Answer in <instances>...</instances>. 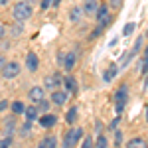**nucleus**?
Returning <instances> with one entry per match:
<instances>
[{"label": "nucleus", "instance_id": "nucleus-4", "mask_svg": "<svg viewBox=\"0 0 148 148\" xmlns=\"http://www.w3.org/2000/svg\"><path fill=\"white\" fill-rule=\"evenodd\" d=\"M0 73H2L4 79H14V77L20 75V63H16V61H6Z\"/></svg>", "mask_w": 148, "mask_h": 148}, {"label": "nucleus", "instance_id": "nucleus-7", "mask_svg": "<svg viewBox=\"0 0 148 148\" xmlns=\"http://www.w3.org/2000/svg\"><path fill=\"white\" fill-rule=\"evenodd\" d=\"M97 8H99V2L97 0H83V14L85 16H95V12H97Z\"/></svg>", "mask_w": 148, "mask_h": 148}, {"label": "nucleus", "instance_id": "nucleus-12", "mask_svg": "<svg viewBox=\"0 0 148 148\" xmlns=\"http://www.w3.org/2000/svg\"><path fill=\"white\" fill-rule=\"evenodd\" d=\"M56 123H57V116L56 114H49V113H44V116L40 119V125L44 126V128H51Z\"/></svg>", "mask_w": 148, "mask_h": 148}, {"label": "nucleus", "instance_id": "nucleus-21", "mask_svg": "<svg viewBox=\"0 0 148 148\" xmlns=\"http://www.w3.org/2000/svg\"><path fill=\"white\" fill-rule=\"evenodd\" d=\"M44 148H57L56 136H46L44 138Z\"/></svg>", "mask_w": 148, "mask_h": 148}, {"label": "nucleus", "instance_id": "nucleus-5", "mask_svg": "<svg viewBox=\"0 0 148 148\" xmlns=\"http://www.w3.org/2000/svg\"><path fill=\"white\" fill-rule=\"evenodd\" d=\"M59 85H61V77L57 73H51V75H47L46 79H44V89L56 91V89H59Z\"/></svg>", "mask_w": 148, "mask_h": 148}, {"label": "nucleus", "instance_id": "nucleus-6", "mask_svg": "<svg viewBox=\"0 0 148 148\" xmlns=\"http://www.w3.org/2000/svg\"><path fill=\"white\" fill-rule=\"evenodd\" d=\"M75 65H77V53H73V51H69L67 56L63 57V69H65L67 73H71Z\"/></svg>", "mask_w": 148, "mask_h": 148}, {"label": "nucleus", "instance_id": "nucleus-28", "mask_svg": "<svg viewBox=\"0 0 148 148\" xmlns=\"http://www.w3.org/2000/svg\"><path fill=\"white\" fill-rule=\"evenodd\" d=\"M12 144V136L8 134V136H4L2 140H0V148H8Z\"/></svg>", "mask_w": 148, "mask_h": 148}, {"label": "nucleus", "instance_id": "nucleus-11", "mask_svg": "<svg viewBox=\"0 0 148 148\" xmlns=\"http://www.w3.org/2000/svg\"><path fill=\"white\" fill-rule=\"evenodd\" d=\"M61 81H63V85H65V93H67V95H69V93H75V91H77V81L73 79V75H69V73H67Z\"/></svg>", "mask_w": 148, "mask_h": 148}, {"label": "nucleus", "instance_id": "nucleus-29", "mask_svg": "<svg viewBox=\"0 0 148 148\" xmlns=\"http://www.w3.org/2000/svg\"><path fill=\"white\" fill-rule=\"evenodd\" d=\"M128 59H132V56H130V51H126L125 56H123V59H121V67H125L126 63H128Z\"/></svg>", "mask_w": 148, "mask_h": 148}, {"label": "nucleus", "instance_id": "nucleus-25", "mask_svg": "<svg viewBox=\"0 0 148 148\" xmlns=\"http://www.w3.org/2000/svg\"><path fill=\"white\" fill-rule=\"evenodd\" d=\"M81 148H95V140H93L91 136H85V138H83V144H81Z\"/></svg>", "mask_w": 148, "mask_h": 148}, {"label": "nucleus", "instance_id": "nucleus-37", "mask_svg": "<svg viewBox=\"0 0 148 148\" xmlns=\"http://www.w3.org/2000/svg\"><path fill=\"white\" fill-rule=\"evenodd\" d=\"M4 32H6V30H4V26H2V24H0V40H2V38H4Z\"/></svg>", "mask_w": 148, "mask_h": 148}, {"label": "nucleus", "instance_id": "nucleus-20", "mask_svg": "<svg viewBox=\"0 0 148 148\" xmlns=\"http://www.w3.org/2000/svg\"><path fill=\"white\" fill-rule=\"evenodd\" d=\"M77 121V107H71L67 111V125H73Z\"/></svg>", "mask_w": 148, "mask_h": 148}, {"label": "nucleus", "instance_id": "nucleus-30", "mask_svg": "<svg viewBox=\"0 0 148 148\" xmlns=\"http://www.w3.org/2000/svg\"><path fill=\"white\" fill-rule=\"evenodd\" d=\"M30 126H32V123H28V121H26V125H24V126H22V130H20L24 136H28V134H30Z\"/></svg>", "mask_w": 148, "mask_h": 148}, {"label": "nucleus", "instance_id": "nucleus-42", "mask_svg": "<svg viewBox=\"0 0 148 148\" xmlns=\"http://www.w3.org/2000/svg\"><path fill=\"white\" fill-rule=\"evenodd\" d=\"M146 38H148V30H146Z\"/></svg>", "mask_w": 148, "mask_h": 148}, {"label": "nucleus", "instance_id": "nucleus-1", "mask_svg": "<svg viewBox=\"0 0 148 148\" xmlns=\"http://www.w3.org/2000/svg\"><path fill=\"white\" fill-rule=\"evenodd\" d=\"M32 14H34V10H32V4L28 0L14 4V8H12V16H14L16 22H26L28 18H32Z\"/></svg>", "mask_w": 148, "mask_h": 148}, {"label": "nucleus", "instance_id": "nucleus-14", "mask_svg": "<svg viewBox=\"0 0 148 148\" xmlns=\"http://www.w3.org/2000/svg\"><path fill=\"white\" fill-rule=\"evenodd\" d=\"M116 75H119V65H116V63H111V65H109V69L105 71L103 79H105L107 83H109V81H113L114 77H116Z\"/></svg>", "mask_w": 148, "mask_h": 148}, {"label": "nucleus", "instance_id": "nucleus-27", "mask_svg": "<svg viewBox=\"0 0 148 148\" xmlns=\"http://www.w3.org/2000/svg\"><path fill=\"white\" fill-rule=\"evenodd\" d=\"M123 2H125V0H109V8H113V10H119V8L123 6Z\"/></svg>", "mask_w": 148, "mask_h": 148}, {"label": "nucleus", "instance_id": "nucleus-41", "mask_svg": "<svg viewBox=\"0 0 148 148\" xmlns=\"http://www.w3.org/2000/svg\"><path fill=\"white\" fill-rule=\"evenodd\" d=\"M146 116H148V109H146Z\"/></svg>", "mask_w": 148, "mask_h": 148}, {"label": "nucleus", "instance_id": "nucleus-16", "mask_svg": "<svg viewBox=\"0 0 148 148\" xmlns=\"http://www.w3.org/2000/svg\"><path fill=\"white\" fill-rule=\"evenodd\" d=\"M81 18H83V10H81L79 6H73V8L69 10V20H71L73 24H79Z\"/></svg>", "mask_w": 148, "mask_h": 148}, {"label": "nucleus", "instance_id": "nucleus-23", "mask_svg": "<svg viewBox=\"0 0 148 148\" xmlns=\"http://www.w3.org/2000/svg\"><path fill=\"white\" fill-rule=\"evenodd\" d=\"M12 34H14V36L24 34V22H16V24H14V26H12Z\"/></svg>", "mask_w": 148, "mask_h": 148}, {"label": "nucleus", "instance_id": "nucleus-43", "mask_svg": "<svg viewBox=\"0 0 148 148\" xmlns=\"http://www.w3.org/2000/svg\"><path fill=\"white\" fill-rule=\"evenodd\" d=\"M116 148H119V146H116Z\"/></svg>", "mask_w": 148, "mask_h": 148}, {"label": "nucleus", "instance_id": "nucleus-32", "mask_svg": "<svg viewBox=\"0 0 148 148\" xmlns=\"http://www.w3.org/2000/svg\"><path fill=\"white\" fill-rule=\"evenodd\" d=\"M51 2H53V0H42V4H40V6H42V10H47V8L51 6Z\"/></svg>", "mask_w": 148, "mask_h": 148}, {"label": "nucleus", "instance_id": "nucleus-10", "mask_svg": "<svg viewBox=\"0 0 148 148\" xmlns=\"http://www.w3.org/2000/svg\"><path fill=\"white\" fill-rule=\"evenodd\" d=\"M51 103L53 105H65L67 103V93L65 91H59V89H56V91H51Z\"/></svg>", "mask_w": 148, "mask_h": 148}, {"label": "nucleus", "instance_id": "nucleus-33", "mask_svg": "<svg viewBox=\"0 0 148 148\" xmlns=\"http://www.w3.org/2000/svg\"><path fill=\"white\" fill-rule=\"evenodd\" d=\"M8 107H10V103L6 101V99H4V101H0V113H2V111H6Z\"/></svg>", "mask_w": 148, "mask_h": 148}, {"label": "nucleus", "instance_id": "nucleus-40", "mask_svg": "<svg viewBox=\"0 0 148 148\" xmlns=\"http://www.w3.org/2000/svg\"><path fill=\"white\" fill-rule=\"evenodd\" d=\"M36 148H44V140H42V142H40V144H38Z\"/></svg>", "mask_w": 148, "mask_h": 148}, {"label": "nucleus", "instance_id": "nucleus-18", "mask_svg": "<svg viewBox=\"0 0 148 148\" xmlns=\"http://www.w3.org/2000/svg\"><path fill=\"white\" fill-rule=\"evenodd\" d=\"M10 109H12V113H14V114H24L26 105H24L22 101H14V103H10Z\"/></svg>", "mask_w": 148, "mask_h": 148}, {"label": "nucleus", "instance_id": "nucleus-22", "mask_svg": "<svg viewBox=\"0 0 148 148\" xmlns=\"http://www.w3.org/2000/svg\"><path fill=\"white\" fill-rule=\"evenodd\" d=\"M142 42H144V38H142V36H140L136 42H134V47L130 49V56H132V57H134V56L138 53V51H140V47H142Z\"/></svg>", "mask_w": 148, "mask_h": 148}, {"label": "nucleus", "instance_id": "nucleus-26", "mask_svg": "<svg viewBox=\"0 0 148 148\" xmlns=\"http://www.w3.org/2000/svg\"><path fill=\"white\" fill-rule=\"evenodd\" d=\"M134 28H136V24H134V22H128L125 26V30H123V34H125V36H130L132 32H134Z\"/></svg>", "mask_w": 148, "mask_h": 148}, {"label": "nucleus", "instance_id": "nucleus-35", "mask_svg": "<svg viewBox=\"0 0 148 148\" xmlns=\"http://www.w3.org/2000/svg\"><path fill=\"white\" fill-rule=\"evenodd\" d=\"M119 121H121L119 116H114V119H113V123H111V128H113V130L116 128V125H119Z\"/></svg>", "mask_w": 148, "mask_h": 148}, {"label": "nucleus", "instance_id": "nucleus-3", "mask_svg": "<svg viewBox=\"0 0 148 148\" xmlns=\"http://www.w3.org/2000/svg\"><path fill=\"white\" fill-rule=\"evenodd\" d=\"M126 103H128V87L126 85H121L119 91L114 93V109H116V113H123Z\"/></svg>", "mask_w": 148, "mask_h": 148}, {"label": "nucleus", "instance_id": "nucleus-39", "mask_svg": "<svg viewBox=\"0 0 148 148\" xmlns=\"http://www.w3.org/2000/svg\"><path fill=\"white\" fill-rule=\"evenodd\" d=\"M59 4H61V0H53V2H51V6H56V8L59 6Z\"/></svg>", "mask_w": 148, "mask_h": 148}, {"label": "nucleus", "instance_id": "nucleus-38", "mask_svg": "<svg viewBox=\"0 0 148 148\" xmlns=\"http://www.w3.org/2000/svg\"><path fill=\"white\" fill-rule=\"evenodd\" d=\"M10 4V0H0V6H8Z\"/></svg>", "mask_w": 148, "mask_h": 148}, {"label": "nucleus", "instance_id": "nucleus-19", "mask_svg": "<svg viewBox=\"0 0 148 148\" xmlns=\"http://www.w3.org/2000/svg\"><path fill=\"white\" fill-rule=\"evenodd\" d=\"M49 105H51V101L42 99V101L36 103V109H38V113H47V111H49Z\"/></svg>", "mask_w": 148, "mask_h": 148}, {"label": "nucleus", "instance_id": "nucleus-2", "mask_svg": "<svg viewBox=\"0 0 148 148\" xmlns=\"http://www.w3.org/2000/svg\"><path fill=\"white\" fill-rule=\"evenodd\" d=\"M81 138H83V128H81V126L71 128L67 134L63 136V148H75L77 144H79Z\"/></svg>", "mask_w": 148, "mask_h": 148}, {"label": "nucleus", "instance_id": "nucleus-9", "mask_svg": "<svg viewBox=\"0 0 148 148\" xmlns=\"http://www.w3.org/2000/svg\"><path fill=\"white\" fill-rule=\"evenodd\" d=\"M26 67H28V71H32V73L40 67V59H38V56H36L34 51H30L26 56Z\"/></svg>", "mask_w": 148, "mask_h": 148}, {"label": "nucleus", "instance_id": "nucleus-31", "mask_svg": "<svg viewBox=\"0 0 148 148\" xmlns=\"http://www.w3.org/2000/svg\"><path fill=\"white\" fill-rule=\"evenodd\" d=\"M114 142H116V144H121V142H123V132H121V130H116V132H114Z\"/></svg>", "mask_w": 148, "mask_h": 148}, {"label": "nucleus", "instance_id": "nucleus-15", "mask_svg": "<svg viewBox=\"0 0 148 148\" xmlns=\"http://www.w3.org/2000/svg\"><path fill=\"white\" fill-rule=\"evenodd\" d=\"M24 114H26V121H28V123H34L40 113H38L36 105H30V107H26V109H24Z\"/></svg>", "mask_w": 148, "mask_h": 148}, {"label": "nucleus", "instance_id": "nucleus-13", "mask_svg": "<svg viewBox=\"0 0 148 148\" xmlns=\"http://www.w3.org/2000/svg\"><path fill=\"white\" fill-rule=\"evenodd\" d=\"M126 148H148V142L140 136H134L126 142Z\"/></svg>", "mask_w": 148, "mask_h": 148}, {"label": "nucleus", "instance_id": "nucleus-34", "mask_svg": "<svg viewBox=\"0 0 148 148\" xmlns=\"http://www.w3.org/2000/svg\"><path fill=\"white\" fill-rule=\"evenodd\" d=\"M95 130L101 134V130H103V123H101V121H97V123H95Z\"/></svg>", "mask_w": 148, "mask_h": 148}, {"label": "nucleus", "instance_id": "nucleus-8", "mask_svg": "<svg viewBox=\"0 0 148 148\" xmlns=\"http://www.w3.org/2000/svg\"><path fill=\"white\" fill-rule=\"evenodd\" d=\"M28 97H30L32 103H38V101H42V99H46V91H44V87H38V85H36V87L30 89Z\"/></svg>", "mask_w": 148, "mask_h": 148}, {"label": "nucleus", "instance_id": "nucleus-17", "mask_svg": "<svg viewBox=\"0 0 148 148\" xmlns=\"http://www.w3.org/2000/svg\"><path fill=\"white\" fill-rule=\"evenodd\" d=\"M107 16H109V6H107V4H101V6L97 8V12H95V18L101 22L103 18H107Z\"/></svg>", "mask_w": 148, "mask_h": 148}, {"label": "nucleus", "instance_id": "nucleus-24", "mask_svg": "<svg viewBox=\"0 0 148 148\" xmlns=\"http://www.w3.org/2000/svg\"><path fill=\"white\" fill-rule=\"evenodd\" d=\"M109 146V142H107V136H103V134H99V138H97V142H95V148H107Z\"/></svg>", "mask_w": 148, "mask_h": 148}, {"label": "nucleus", "instance_id": "nucleus-36", "mask_svg": "<svg viewBox=\"0 0 148 148\" xmlns=\"http://www.w3.org/2000/svg\"><path fill=\"white\" fill-rule=\"evenodd\" d=\"M4 63H6V59H4V56H0V71H2V67H4Z\"/></svg>", "mask_w": 148, "mask_h": 148}]
</instances>
